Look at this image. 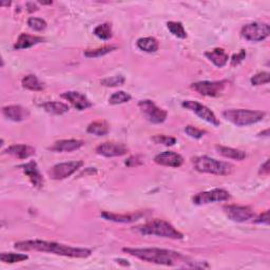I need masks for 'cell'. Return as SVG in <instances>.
Here are the masks:
<instances>
[{
  "label": "cell",
  "instance_id": "obj_1",
  "mask_svg": "<svg viewBox=\"0 0 270 270\" xmlns=\"http://www.w3.org/2000/svg\"><path fill=\"white\" fill-rule=\"evenodd\" d=\"M123 251L135 256L144 262L153 263L156 265L164 266H181L201 268L196 265L199 262H191L189 258L183 255L181 252L173 251L169 249L162 248H123Z\"/></svg>",
  "mask_w": 270,
  "mask_h": 270
},
{
  "label": "cell",
  "instance_id": "obj_2",
  "mask_svg": "<svg viewBox=\"0 0 270 270\" xmlns=\"http://www.w3.org/2000/svg\"><path fill=\"white\" fill-rule=\"evenodd\" d=\"M14 248L22 251H39L48 252L56 255L87 258L92 254V251L88 248L71 247L65 244H59L56 242L42 241V239H29V241H21L14 244Z\"/></svg>",
  "mask_w": 270,
  "mask_h": 270
},
{
  "label": "cell",
  "instance_id": "obj_3",
  "mask_svg": "<svg viewBox=\"0 0 270 270\" xmlns=\"http://www.w3.org/2000/svg\"><path fill=\"white\" fill-rule=\"evenodd\" d=\"M134 230L143 235H156L171 239L184 238V234L181 231H178L172 224L159 218L152 219V221H150L144 225L137 226L134 228Z\"/></svg>",
  "mask_w": 270,
  "mask_h": 270
},
{
  "label": "cell",
  "instance_id": "obj_4",
  "mask_svg": "<svg viewBox=\"0 0 270 270\" xmlns=\"http://www.w3.org/2000/svg\"><path fill=\"white\" fill-rule=\"evenodd\" d=\"M192 164L197 172L209 173L213 175L226 176L231 174L234 170L233 165L227 162H221L209 156H196L192 158Z\"/></svg>",
  "mask_w": 270,
  "mask_h": 270
},
{
  "label": "cell",
  "instance_id": "obj_5",
  "mask_svg": "<svg viewBox=\"0 0 270 270\" xmlns=\"http://www.w3.org/2000/svg\"><path fill=\"white\" fill-rule=\"evenodd\" d=\"M265 115L264 111L248 109H230L223 112V116L227 121L237 127H246L262 122Z\"/></svg>",
  "mask_w": 270,
  "mask_h": 270
},
{
  "label": "cell",
  "instance_id": "obj_6",
  "mask_svg": "<svg viewBox=\"0 0 270 270\" xmlns=\"http://www.w3.org/2000/svg\"><path fill=\"white\" fill-rule=\"evenodd\" d=\"M241 34L248 42L259 43L269 37L270 27L264 23H251L242 28Z\"/></svg>",
  "mask_w": 270,
  "mask_h": 270
},
{
  "label": "cell",
  "instance_id": "obj_7",
  "mask_svg": "<svg viewBox=\"0 0 270 270\" xmlns=\"http://www.w3.org/2000/svg\"><path fill=\"white\" fill-rule=\"evenodd\" d=\"M228 81H218V82H197L191 84V89L194 90L195 92L201 94L203 96L208 97H218L223 95L225 92V89L228 86Z\"/></svg>",
  "mask_w": 270,
  "mask_h": 270
},
{
  "label": "cell",
  "instance_id": "obj_8",
  "mask_svg": "<svg viewBox=\"0 0 270 270\" xmlns=\"http://www.w3.org/2000/svg\"><path fill=\"white\" fill-rule=\"evenodd\" d=\"M138 108L148 122L152 124H163L168 116L166 110L157 107L152 101L145 99L138 102Z\"/></svg>",
  "mask_w": 270,
  "mask_h": 270
},
{
  "label": "cell",
  "instance_id": "obj_9",
  "mask_svg": "<svg viewBox=\"0 0 270 270\" xmlns=\"http://www.w3.org/2000/svg\"><path fill=\"white\" fill-rule=\"evenodd\" d=\"M229 198H230V194L227 190L221 189V188H215L212 190H209V191L197 193L196 195L193 196L192 202L195 205L202 206V205H207L211 203L225 202V201H228Z\"/></svg>",
  "mask_w": 270,
  "mask_h": 270
},
{
  "label": "cell",
  "instance_id": "obj_10",
  "mask_svg": "<svg viewBox=\"0 0 270 270\" xmlns=\"http://www.w3.org/2000/svg\"><path fill=\"white\" fill-rule=\"evenodd\" d=\"M182 106L183 108L189 110V111L195 113L199 118H202L203 121L207 122L208 124H211L214 127H218L221 125L218 118L211 110L201 103L195 101H185L182 103Z\"/></svg>",
  "mask_w": 270,
  "mask_h": 270
},
{
  "label": "cell",
  "instance_id": "obj_11",
  "mask_svg": "<svg viewBox=\"0 0 270 270\" xmlns=\"http://www.w3.org/2000/svg\"><path fill=\"white\" fill-rule=\"evenodd\" d=\"M84 166L82 161H73L68 163H59L49 170V175L55 181H62L73 175L78 169Z\"/></svg>",
  "mask_w": 270,
  "mask_h": 270
},
{
  "label": "cell",
  "instance_id": "obj_12",
  "mask_svg": "<svg viewBox=\"0 0 270 270\" xmlns=\"http://www.w3.org/2000/svg\"><path fill=\"white\" fill-rule=\"evenodd\" d=\"M223 210L229 219L236 223H244L254 217V211L248 206L226 205Z\"/></svg>",
  "mask_w": 270,
  "mask_h": 270
},
{
  "label": "cell",
  "instance_id": "obj_13",
  "mask_svg": "<svg viewBox=\"0 0 270 270\" xmlns=\"http://www.w3.org/2000/svg\"><path fill=\"white\" fill-rule=\"evenodd\" d=\"M96 153L105 157H116L126 155L129 151L126 145L121 143H112L106 142L96 147Z\"/></svg>",
  "mask_w": 270,
  "mask_h": 270
},
{
  "label": "cell",
  "instance_id": "obj_14",
  "mask_svg": "<svg viewBox=\"0 0 270 270\" xmlns=\"http://www.w3.org/2000/svg\"><path fill=\"white\" fill-rule=\"evenodd\" d=\"M19 168H22L24 173L28 176L30 179V182L33 185V187L37 189H42L45 184V179L43 174L39 171V168L37 166V163L34 161H31L29 163L23 164L19 166Z\"/></svg>",
  "mask_w": 270,
  "mask_h": 270
},
{
  "label": "cell",
  "instance_id": "obj_15",
  "mask_svg": "<svg viewBox=\"0 0 270 270\" xmlns=\"http://www.w3.org/2000/svg\"><path fill=\"white\" fill-rule=\"evenodd\" d=\"M154 163L165 167L178 168L184 164V157L173 151H165L154 157Z\"/></svg>",
  "mask_w": 270,
  "mask_h": 270
},
{
  "label": "cell",
  "instance_id": "obj_16",
  "mask_svg": "<svg viewBox=\"0 0 270 270\" xmlns=\"http://www.w3.org/2000/svg\"><path fill=\"white\" fill-rule=\"evenodd\" d=\"M62 97L68 101L78 111H85V110L93 106V104L89 101L87 96L81 92L68 91L63 93Z\"/></svg>",
  "mask_w": 270,
  "mask_h": 270
},
{
  "label": "cell",
  "instance_id": "obj_17",
  "mask_svg": "<svg viewBox=\"0 0 270 270\" xmlns=\"http://www.w3.org/2000/svg\"><path fill=\"white\" fill-rule=\"evenodd\" d=\"M3 114L9 121H12L15 123L24 122L30 117V111L19 105H12V106H6L3 108Z\"/></svg>",
  "mask_w": 270,
  "mask_h": 270
},
{
  "label": "cell",
  "instance_id": "obj_18",
  "mask_svg": "<svg viewBox=\"0 0 270 270\" xmlns=\"http://www.w3.org/2000/svg\"><path fill=\"white\" fill-rule=\"evenodd\" d=\"M84 145L85 143L83 141H78V139H62V141L55 142L48 149L52 152L66 153V152L76 151V150L81 149Z\"/></svg>",
  "mask_w": 270,
  "mask_h": 270
},
{
  "label": "cell",
  "instance_id": "obj_19",
  "mask_svg": "<svg viewBox=\"0 0 270 270\" xmlns=\"http://www.w3.org/2000/svg\"><path fill=\"white\" fill-rule=\"evenodd\" d=\"M145 214L143 212H134V213H125V214H117L104 211L101 213V216L104 217L107 221H111L115 223H124V224H130L138 221L139 218H142Z\"/></svg>",
  "mask_w": 270,
  "mask_h": 270
},
{
  "label": "cell",
  "instance_id": "obj_20",
  "mask_svg": "<svg viewBox=\"0 0 270 270\" xmlns=\"http://www.w3.org/2000/svg\"><path fill=\"white\" fill-rule=\"evenodd\" d=\"M4 154L13 155L19 159H26L36 154V149L29 145H12L4 150Z\"/></svg>",
  "mask_w": 270,
  "mask_h": 270
},
{
  "label": "cell",
  "instance_id": "obj_21",
  "mask_svg": "<svg viewBox=\"0 0 270 270\" xmlns=\"http://www.w3.org/2000/svg\"><path fill=\"white\" fill-rule=\"evenodd\" d=\"M46 41V39L42 36H34L23 33L19 35L17 42L14 44V49L15 50H24V49H29L32 48L36 45L42 44Z\"/></svg>",
  "mask_w": 270,
  "mask_h": 270
},
{
  "label": "cell",
  "instance_id": "obj_22",
  "mask_svg": "<svg viewBox=\"0 0 270 270\" xmlns=\"http://www.w3.org/2000/svg\"><path fill=\"white\" fill-rule=\"evenodd\" d=\"M205 56L217 68L225 67L229 59L228 54L222 48H215L211 50V51H208L205 53Z\"/></svg>",
  "mask_w": 270,
  "mask_h": 270
},
{
  "label": "cell",
  "instance_id": "obj_23",
  "mask_svg": "<svg viewBox=\"0 0 270 270\" xmlns=\"http://www.w3.org/2000/svg\"><path fill=\"white\" fill-rule=\"evenodd\" d=\"M216 151L221 154L222 156L230 159H234V161L241 162L243 159L246 158V152L242 151V150L230 148V147H225V146H216L215 147Z\"/></svg>",
  "mask_w": 270,
  "mask_h": 270
},
{
  "label": "cell",
  "instance_id": "obj_24",
  "mask_svg": "<svg viewBox=\"0 0 270 270\" xmlns=\"http://www.w3.org/2000/svg\"><path fill=\"white\" fill-rule=\"evenodd\" d=\"M22 85L25 89L30 90V91H35V92H41L46 88L45 84L39 81L38 77L33 74H29L25 76L22 79Z\"/></svg>",
  "mask_w": 270,
  "mask_h": 270
},
{
  "label": "cell",
  "instance_id": "obj_25",
  "mask_svg": "<svg viewBox=\"0 0 270 270\" xmlns=\"http://www.w3.org/2000/svg\"><path fill=\"white\" fill-rule=\"evenodd\" d=\"M42 108L46 112L54 115H63L70 111V107L67 104L61 102H48L43 104Z\"/></svg>",
  "mask_w": 270,
  "mask_h": 270
},
{
  "label": "cell",
  "instance_id": "obj_26",
  "mask_svg": "<svg viewBox=\"0 0 270 270\" xmlns=\"http://www.w3.org/2000/svg\"><path fill=\"white\" fill-rule=\"evenodd\" d=\"M138 49L146 53H155L158 50V42L154 37H142L137 39L136 43Z\"/></svg>",
  "mask_w": 270,
  "mask_h": 270
},
{
  "label": "cell",
  "instance_id": "obj_27",
  "mask_svg": "<svg viewBox=\"0 0 270 270\" xmlns=\"http://www.w3.org/2000/svg\"><path fill=\"white\" fill-rule=\"evenodd\" d=\"M110 127L106 121H96L90 124L87 128V132L95 136H105L109 133Z\"/></svg>",
  "mask_w": 270,
  "mask_h": 270
},
{
  "label": "cell",
  "instance_id": "obj_28",
  "mask_svg": "<svg viewBox=\"0 0 270 270\" xmlns=\"http://www.w3.org/2000/svg\"><path fill=\"white\" fill-rule=\"evenodd\" d=\"M29 255L26 253H13V252H3L0 254V261L6 264H15L27 261Z\"/></svg>",
  "mask_w": 270,
  "mask_h": 270
},
{
  "label": "cell",
  "instance_id": "obj_29",
  "mask_svg": "<svg viewBox=\"0 0 270 270\" xmlns=\"http://www.w3.org/2000/svg\"><path fill=\"white\" fill-rule=\"evenodd\" d=\"M93 33L97 38L102 39V41H109V39L112 38L113 36L112 26L111 24H108V23L99 25L94 29Z\"/></svg>",
  "mask_w": 270,
  "mask_h": 270
},
{
  "label": "cell",
  "instance_id": "obj_30",
  "mask_svg": "<svg viewBox=\"0 0 270 270\" xmlns=\"http://www.w3.org/2000/svg\"><path fill=\"white\" fill-rule=\"evenodd\" d=\"M117 49L115 46H105L103 48H97L94 50H87L85 51V56L88 58H97V57H102L105 56L109 53H111Z\"/></svg>",
  "mask_w": 270,
  "mask_h": 270
},
{
  "label": "cell",
  "instance_id": "obj_31",
  "mask_svg": "<svg viewBox=\"0 0 270 270\" xmlns=\"http://www.w3.org/2000/svg\"><path fill=\"white\" fill-rule=\"evenodd\" d=\"M167 28L173 36L181 38V39H185L187 38V32L183 26L182 23L179 22H168L167 23Z\"/></svg>",
  "mask_w": 270,
  "mask_h": 270
},
{
  "label": "cell",
  "instance_id": "obj_32",
  "mask_svg": "<svg viewBox=\"0 0 270 270\" xmlns=\"http://www.w3.org/2000/svg\"><path fill=\"white\" fill-rule=\"evenodd\" d=\"M132 96L130 95L127 92L124 91H118L113 93L109 98V104L110 105H122V104H126L128 102L131 101Z\"/></svg>",
  "mask_w": 270,
  "mask_h": 270
},
{
  "label": "cell",
  "instance_id": "obj_33",
  "mask_svg": "<svg viewBox=\"0 0 270 270\" xmlns=\"http://www.w3.org/2000/svg\"><path fill=\"white\" fill-rule=\"evenodd\" d=\"M126 83V78L123 75H116V76H112V77H107L101 82L102 86L105 87H119L123 86Z\"/></svg>",
  "mask_w": 270,
  "mask_h": 270
},
{
  "label": "cell",
  "instance_id": "obj_34",
  "mask_svg": "<svg viewBox=\"0 0 270 270\" xmlns=\"http://www.w3.org/2000/svg\"><path fill=\"white\" fill-rule=\"evenodd\" d=\"M28 26L30 29L34 30V31L36 32H41L43 31V30H45L47 28V23L46 21H44V19L42 18H38V17H30L28 19Z\"/></svg>",
  "mask_w": 270,
  "mask_h": 270
},
{
  "label": "cell",
  "instance_id": "obj_35",
  "mask_svg": "<svg viewBox=\"0 0 270 270\" xmlns=\"http://www.w3.org/2000/svg\"><path fill=\"white\" fill-rule=\"evenodd\" d=\"M270 82V74L268 72H259L250 79V83L252 86H262Z\"/></svg>",
  "mask_w": 270,
  "mask_h": 270
},
{
  "label": "cell",
  "instance_id": "obj_36",
  "mask_svg": "<svg viewBox=\"0 0 270 270\" xmlns=\"http://www.w3.org/2000/svg\"><path fill=\"white\" fill-rule=\"evenodd\" d=\"M151 139L155 144L164 145V146H173L176 144L175 137L167 136V135H155V136L151 137Z\"/></svg>",
  "mask_w": 270,
  "mask_h": 270
},
{
  "label": "cell",
  "instance_id": "obj_37",
  "mask_svg": "<svg viewBox=\"0 0 270 270\" xmlns=\"http://www.w3.org/2000/svg\"><path fill=\"white\" fill-rule=\"evenodd\" d=\"M185 133L190 137L195 138V139H199V138H202L206 134V131L189 125V126H187L185 128Z\"/></svg>",
  "mask_w": 270,
  "mask_h": 270
},
{
  "label": "cell",
  "instance_id": "obj_38",
  "mask_svg": "<svg viewBox=\"0 0 270 270\" xmlns=\"http://www.w3.org/2000/svg\"><path fill=\"white\" fill-rule=\"evenodd\" d=\"M246 58V51L245 50H239V52L236 54H233L231 57V66L236 67L241 63L244 62V59Z\"/></svg>",
  "mask_w": 270,
  "mask_h": 270
},
{
  "label": "cell",
  "instance_id": "obj_39",
  "mask_svg": "<svg viewBox=\"0 0 270 270\" xmlns=\"http://www.w3.org/2000/svg\"><path fill=\"white\" fill-rule=\"evenodd\" d=\"M255 224H265L268 225L269 224V211L266 210L265 212H263L262 214H259L255 219H254Z\"/></svg>",
  "mask_w": 270,
  "mask_h": 270
},
{
  "label": "cell",
  "instance_id": "obj_40",
  "mask_svg": "<svg viewBox=\"0 0 270 270\" xmlns=\"http://www.w3.org/2000/svg\"><path fill=\"white\" fill-rule=\"evenodd\" d=\"M259 174L262 175H268L270 173V167H269V159H267V161L262 164L261 168H259V171H258Z\"/></svg>",
  "mask_w": 270,
  "mask_h": 270
},
{
  "label": "cell",
  "instance_id": "obj_41",
  "mask_svg": "<svg viewBox=\"0 0 270 270\" xmlns=\"http://www.w3.org/2000/svg\"><path fill=\"white\" fill-rule=\"evenodd\" d=\"M27 9H28V11H29L30 13H32V12L37 11L38 7H37L36 4H34V3H28V4H27Z\"/></svg>",
  "mask_w": 270,
  "mask_h": 270
},
{
  "label": "cell",
  "instance_id": "obj_42",
  "mask_svg": "<svg viewBox=\"0 0 270 270\" xmlns=\"http://www.w3.org/2000/svg\"><path fill=\"white\" fill-rule=\"evenodd\" d=\"M268 136L269 135V130L267 129V130H265V131L264 132H262V133H259V136Z\"/></svg>",
  "mask_w": 270,
  "mask_h": 270
},
{
  "label": "cell",
  "instance_id": "obj_43",
  "mask_svg": "<svg viewBox=\"0 0 270 270\" xmlns=\"http://www.w3.org/2000/svg\"><path fill=\"white\" fill-rule=\"evenodd\" d=\"M39 4H41V5H52V2H48V3H45V2H39Z\"/></svg>",
  "mask_w": 270,
  "mask_h": 270
},
{
  "label": "cell",
  "instance_id": "obj_44",
  "mask_svg": "<svg viewBox=\"0 0 270 270\" xmlns=\"http://www.w3.org/2000/svg\"><path fill=\"white\" fill-rule=\"evenodd\" d=\"M5 6L10 7V6H11V3H2V7H5Z\"/></svg>",
  "mask_w": 270,
  "mask_h": 270
}]
</instances>
